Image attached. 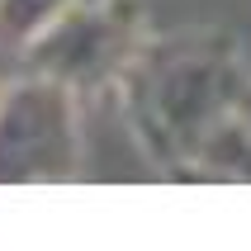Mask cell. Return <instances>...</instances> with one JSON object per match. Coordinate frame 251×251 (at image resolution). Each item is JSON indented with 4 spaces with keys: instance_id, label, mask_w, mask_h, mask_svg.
<instances>
[{
    "instance_id": "4",
    "label": "cell",
    "mask_w": 251,
    "mask_h": 251,
    "mask_svg": "<svg viewBox=\"0 0 251 251\" xmlns=\"http://www.w3.org/2000/svg\"><path fill=\"white\" fill-rule=\"evenodd\" d=\"M71 0H0V38L24 52Z\"/></svg>"
},
{
    "instance_id": "2",
    "label": "cell",
    "mask_w": 251,
    "mask_h": 251,
    "mask_svg": "<svg viewBox=\"0 0 251 251\" xmlns=\"http://www.w3.org/2000/svg\"><path fill=\"white\" fill-rule=\"evenodd\" d=\"M81 95L28 71L0 85V185H57L81 176Z\"/></svg>"
},
{
    "instance_id": "5",
    "label": "cell",
    "mask_w": 251,
    "mask_h": 251,
    "mask_svg": "<svg viewBox=\"0 0 251 251\" xmlns=\"http://www.w3.org/2000/svg\"><path fill=\"white\" fill-rule=\"evenodd\" d=\"M237 114H242V124L251 128V85H247V95H242V109H237Z\"/></svg>"
},
{
    "instance_id": "1",
    "label": "cell",
    "mask_w": 251,
    "mask_h": 251,
    "mask_svg": "<svg viewBox=\"0 0 251 251\" xmlns=\"http://www.w3.org/2000/svg\"><path fill=\"white\" fill-rule=\"evenodd\" d=\"M251 67L218 28L152 33L119 71L114 95L128 138L156 171H195L213 133L242 109Z\"/></svg>"
},
{
    "instance_id": "3",
    "label": "cell",
    "mask_w": 251,
    "mask_h": 251,
    "mask_svg": "<svg viewBox=\"0 0 251 251\" xmlns=\"http://www.w3.org/2000/svg\"><path fill=\"white\" fill-rule=\"evenodd\" d=\"M152 38L142 0H71L52 24L24 48L28 71L71 85L76 95L104 90L133 62L142 43Z\"/></svg>"
}]
</instances>
